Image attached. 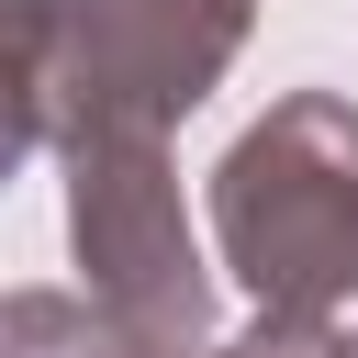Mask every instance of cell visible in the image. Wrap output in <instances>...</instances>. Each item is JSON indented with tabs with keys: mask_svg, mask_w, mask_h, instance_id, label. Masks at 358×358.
Instances as JSON below:
<instances>
[{
	"mask_svg": "<svg viewBox=\"0 0 358 358\" xmlns=\"http://www.w3.org/2000/svg\"><path fill=\"white\" fill-rule=\"evenodd\" d=\"M67 235L90 268V302L123 324L134 358H201L213 347V268L190 246L179 179L157 145H67Z\"/></svg>",
	"mask_w": 358,
	"mask_h": 358,
	"instance_id": "3957f363",
	"label": "cell"
},
{
	"mask_svg": "<svg viewBox=\"0 0 358 358\" xmlns=\"http://www.w3.org/2000/svg\"><path fill=\"white\" fill-rule=\"evenodd\" d=\"M45 22H56V0H0V179L45 134Z\"/></svg>",
	"mask_w": 358,
	"mask_h": 358,
	"instance_id": "277c9868",
	"label": "cell"
},
{
	"mask_svg": "<svg viewBox=\"0 0 358 358\" xmlns=\"http://www.w3.org/2000/svg\"><path fill=\"white\" fill-rule=\"evenodd\" d=\"M224 268L257 291L268 324H324L358 291V112L302 90L280 101L213 179Z\"/></svg>",
	"mask_w": 358,
	"mask_h": 358,
	"instance_id": "6da1fadb",
	"label": "cell"
},
{
	"mask_svg": "<svg viewBox=\"0 0 358 358\" xmlns=\"http://www.w3.org/2000/svg\"><path fill=\"white\" fill-rule=\"evenodd\" d=\"M336 358H358V324H347V336H336Z\"/></svg>",
	"mask_w": 358,
	"mask_h": 358,
	"instance_id": "8992f818",
	"label": "cell"
},
{
	"mask_svg": "<svg viewBox=\"0 0 358 358\" xmlns=\"http://www.w3.org/2000/svg\"><path fill=\"white\" fill-rule=\"evenodd\" d=\"M246 45V0H78L45 22V134L157 145Z\"/></svg>",
	"mask_w": 358,
	"mask_h": 358,
	"instance_id": "7a4b0ae2",
	"label": "cell"
},
{
	"mask_svg": "<svg viewBox=\"0 0 358 358\" xmlns=\"http://www.w3.org/2000/svg\"><path fill=\"white\" fill-rule=\"evenodd\" d=\"M0 358H134L123 324L101 302H67V291H11L0 302Z\"/></svg>",
	"mask_w": 358,
	"mask_h": 358,
	"instance_id": "5b68a950",
	"label": "cell"
}]
</instances>
